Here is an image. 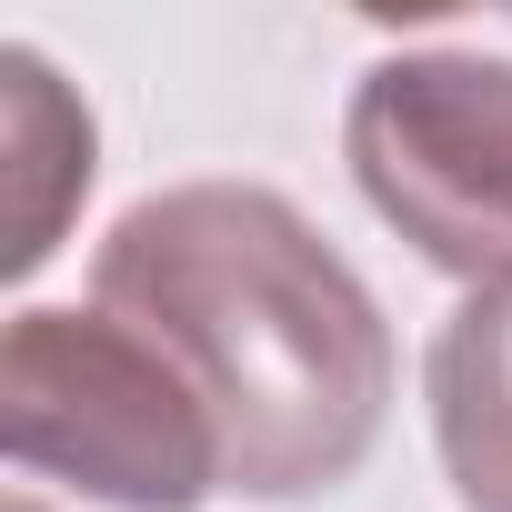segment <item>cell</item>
I'll return each instance as SVG.
<instances>
[{
    "label": "cell",
    "instance_id": "1",
    "mask_svg": "<svg viewBox=\"0 0 512 512\" xmlns=\"http://www.w3.org/2000/svg\"><path fill=\"white\" fill-rule=\"evenodd\" d=\"M91 312L131 322L211 412L221 492L312 502L392 412V322L362 272L262 181H181L111 221Z\"/></svg>",
    "mask_w": 512,
    "mask_h": 512
},
{
    "label": "cell",
    "instance_id": "2",
    "mask_svg": "<svg viewBox=\"0 0 512 512\" xmlns=\"http://www.w3.org/2000/svg\"><path fill=\"white\" fill-rule=\"evenodd\" d=\"M0 442L111 512H201L221 492L211 412L111 312H21L0 332Z\"/></svg>",
    "mask_w": 512,
    "mask_h": 512
},
{
    "label": "cell",
    "instance_id": "3",
    "mask_svg": "<svg viewBox=\"0 0 512 512\" xmlns=\"http://www.w3.org/2000/svg\"><path fill=\"white\" fill-rule=\"evenodd\" d=\"M342 151L362 201L472 292H512V61L482 51H402L372 61Z\"/></svg>",
    "mask_w": 512,
    "mask_h": 512
},
{
    "label": "cell",
    "instance_id": "4",
    "mask_svg": "<svg viewBox=\"0 0 512 512\" xmlns=\"http://www.w3.org/2000/svg\"><path fill=\"white\" fill-rule=\"evenodd\" d=\"M422 392L462 512H512V292H472L442 322Z\"/></svg>",
    "mask_w": 512,
    "mask_h": 512
},
{
    "label": "cell",
    "instance_id": "5",
    "mask_svg": "<svg viewBox=\"0 0 512 512\" xmlns=\"http://www.w3.org/2000/svg\"><path fill=\"white\" fill-rule=\"evenodd\" d=\"M0 151H11V241L0 272H41L61 221L91 191V111L61 91L41 51H0Z\"/></svg>",
    "mask_w": 512,
    "mask_h": 512
},
{
    "label": "cell",
    "instance_id": "6",
    "mask_svg": "<svg viewBox=\"0 0 512 512\" xmlns=\"http://www.w3.org/2000/svg\"><path fill=\"white\" fill-rule=\"evenodd\" d=\"M11 512H41V502H11Z\"/></svg>",
    "mask_w": 512,
    "mask_h": 512
}]
</instances>
